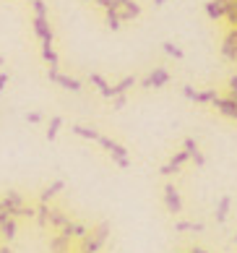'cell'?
<instances>
[{"label": "cell", "mask_w": 237, "mask_h": 253, "mask_svg": "<svg viewBox=\"0 0 237 253\" xmlns=\"http://www.w3.org/2000/svg\"><path fill=\"white\" fill-rule=\"evenodd\" d=\"M60 126H63V118H60V115H52V118H50V126H47V138H55V136H58Z\"/></svg>", "instance_id": "277c9868"}, {"label": "cell", "mask_w": 237, "mask_h": 253, "mask_svg": "<svg viewBox=\"0 0 237 253\" xmlns=\"http://www.w3.org/2000/svg\"><path fill=\"white\" fill-rule=\"evenodd\" d=\"M8 79H11L8 73H0V94H3V89L8 86Z\"/></svg>", "instance_id": "52a82bcc"}, {"label": "cell", "mask_w": 237, "mask_h": 253, "mask_svg": "<svg viewBox=\"0 0 237 253\" xmlns=\"http://www.w3.org/2000/svg\"><path fill=\"white\" fill-rule=\"evenodd\" d=\"M97 3H102V5H107V3H110V0H97Z\"/></svg>", "instance_id": "ba28073f"}, {"label": "cell", "mask_w": 237, "mask_h": 253, "mask_svg": "<svg viewBox=\"0 0 237 253\" xmlns=\"http://www.w3.org/2000/svg\"><path fill=\"white\" fill-rule=\"evenodd\" d=\"M47 79L55 81V84H60L63 89H71V91H79V89H81L79 81L71 79V76H65V73H60L58 68H47Z\"/></svg>", "instance_id": "7a4b0ae2"}, {"label": "cell", "mask_w": 237, "mask_h": 253, "mask_svg": "<svg viewBox=\"0 0 237 253\" xmlns=\"http://www.w3.org/2000/svg\"><path fill=\"white\" fill-rule=\"evenodd\" d=\"M32 26H34V34L40 40L42 47H50L52 44V26H50V16H47V5L44 0H32Z\"/></svg>", "instance_id": "6da1fadb"}, {"label": "cell", "mask_w": 237, "mask_h": 253, "mask_svg": "<svg viewBox=\"0 0 237 253\" xmlns=\"http://www.w3.org/2000/svg\"><path fill=\"white\" fill-rule=\"evenodd\" d=\"M91 81H94V84H97V86H99V89L104 91V94H110V89H107V84H104V81H102L99 76H91Z\"/></svg>", "instance_id": "5b68a950"}, {"label": "cell", "mask_w": 237, "mask_h": 253, "mask_svg": "<svg viewBox=\"0 0 237 253\" xmlns=\"http://www.w3.org/2000/svg\"><path fill=\"white\" fill-rule=\"evenodd\" d=\"M26 120H29V123H40V120H42V112H29V115H26Z\"/></svg>", "instance_id": "8992f818"}, {"label": "cell", "mask_w": 237, "mask_h": 253, "mask_svg": "<svg viewBox=\"0 0 237 253\" xmlns=\"http://www.w3.org/2000/svg\"><path fill=\"white\" fill-rule=\"evenodd\" d=\"M3 63H5V58H3V55H0V65H3Z\"/></svg>", "instance_id": "9c48e42d"}, {"label": "cell", "mask_w": 237, "mask_h": 253, "mask_svg": "<svg viewBox=\"0 0 237 253\" xmlns=\"http://www.w3.org/2000/svg\"><path fill=\"white\" fill-rule=\"evenodd\" d=\"M42 58H44V63L50 65V68H58V52H55L52 44L50 47H42Z\"/></svg>", "instance_id": "3957f363"}]
</instances>
